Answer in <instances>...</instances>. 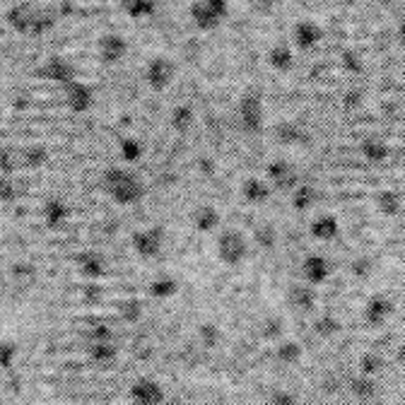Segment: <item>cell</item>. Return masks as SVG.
I'll return each instance as SVG.
<instances>
[{
	"label": "cell",
	"instance_id": "7dc6e473",
	"mask_svg": "<svg viewBox=\"0 0 405 405\" xmlns=\"http://www.w3.org/2000/svg\"><path fill=\"white\" fill-rule=\"evenodd\" d=\"M372 268H374V263L367 259V256H364V259H357V261L352 263V273L357 275V278H369Z\"/></svg>",
	"mask_w": 405,
	"mask_h": 405
},
{
	"label": "cell",
	"instance_id": "cb8c5ba5",
	"mask_svg": "<svg viewBox=\"0 0 405 405\" xmlns=\"http://www.w3.org/2000/svg\"><path fill=\"white\" fill-rule=\"evenodd\" d=\"M169 124L176 133H188L195 124V112L191 104H176L169 114Z\"/></svg>",
	"mask_w": 405,
	"mask_h": 405
},
{
	"label": "cell",
	"instance_id": "74e56055",
	"mask_svg": "<svg viewBox=\"0 0 405 405\" xmlns=\"http://www.w3.org/2000/svg\"><path fill=\"white\" fill-rule=\"evenodd\" d=\"M382 369H384V357H382V355L364 352L360 357V374H364V377H377Z\"/></svg>",
	"mask_w": 405,
	"mask_h": 405
},
{
	"label": "cell",
	"instance_id": "8992f818",
	"mask_svg": "<svg viewBox=\"0 0 405 405\" xmlns=\"http://www.w3.org/2000/svg\"><path fill=\"white\" fill-rule=\"evenodd\" d=\"M176 70H179L176 60L171 56L159 53V56H152L150 60H147L145 80H147V85H150L152 90H164V87H169V85L174 82Z\"/></svg>",
	"mask_w": 405,
	"mask_h": 405
},
{
	"label": "cell",
	"instance_id": "f907efd6",
	"mask_svg": "<svg viewBox=\"0 0 405 405\" xmlns=\"http://www.w3.org/2000/svg\"><path fill=\"white\" fill-rule=\"evenodd\" d=\"M398 32H401V36H403V39H405V17H403V20H401V27H398Z\"/></svg>",
	"mask_w": 405,
	"mask_h": 405
},
{
	"label": "cell",
	"instance_id": "7c38bea8",
	"mask_svg": "<svg viewBox=\"0 0 405 405\" xmlns=\"http://www.w3.org/2000/svg\"><path fill=\"white\" fill-rule=\"evenodd\" d=\"M316 290L309 282H292L287 287V304L299 314H311L316 309Z\"/></svg>",
	"mask_w": 405,
	"mask_h": 405
},
{
	"label": "cell",
	"instance_id": "bcb514c9",
	"mask_svg": "<svg viewBox=\"0 0 405 405\" xmlns=\"http://www.w3.org/2000/svg\"><path fill=\"white\" fill-rule=\"evenodd\" d=\"M87 340L90 342H112L114 340V330L109 326H94L87 330Z\"/></svg>",
	"mask_w": 405,
	"mask_h": 405
},
{
	"label": "cell",
	"instance_id": "83f0119b",
	"mask_svg": "<svg viewBox=\"0 0 405 405\" xmlns=\"http://www.w3.org/2000/svg\"><path fill=\"white\" fill-rule=\"evenodd\" d=\"M254 242L263 251H273L278 247V227L273 222H259L254 227Z\"/></svg>",
	"mask_w": 405,
	"mask_h": 405
},
{
	"label": "cell",
	"instance_id": "5bb4252c",
	"mask_svg": "<svg viewBox=\"0 0 405 405\" xmlns=\"http://www.w3.org/2000/svg\"><path fill=\"white\" fill-rule=\"evenodd\" d=\"M302 278H304V282H309L311 287L323 285V282L330 278V263H328L326 256H321V254L304 256V261H302Z\"/></svg>",
	"mask_w": 405,
	"mask_h": 405
},
{
	"label": "cell",
	"instance_id": "ab89813d",
	"mask_svg": "<svg viewBox=\"0 0 405 405\" xmlns=\"http://www.w3.org/2000/svg\"><path fill=\"white\" fill-rule=\"evenodd\" d=\"M15 357H17V342L5 338L3 345H0V364H3V369H12Z\"/></svg>",
	"mask_w": 405,
	"mask_h": 405
},
{
	"label": "cell",
	"instance_id": "9a60e30c",
	"mask_svg": "<svg viewBox=\"0 0 405 405\" xmlns=\"http://www.w3.org/2000/svg\"><path fill=\"white\" fill-rule=\"evenodd\" d=\"M323 39V27L316 20H299L292 29V41L297 48L302 51H309L314 48L318 41Z\"/></svg>",
	"mask_w": 405,
	"mask_h": 405
},
{
	"label": "cell",
	"instance_id": "e575fe53",
	"mask_svg": "<svg viewBox=\"0 0 405 405\" xmlns=\"http://www.w3.org/2000/svg\"><path fill=\"white\" fill-rule=\"evenodd\" d=\"M302 128H299L297 124H292V121H280L278 126H275V138L280 140V143L285 145H294L302 140Z\"/></svg>",
	"mask_w": 405,
	"mask_h": 405
},
{
	"label": "cell",
	"instance_id": "c3c4849f",
	"mask_svg": "<svg viewBox=\"0 0 405 405\" xmlns=\"http://www.w3.org/2000/svg\"><path fill=\"white\" fill-rule=\"evenodd\" d=\"M360 102H362V94L357 90H352V92H347V94H345V107L352 109V107H357Z\"/></svg>",
	"mask_w": 405,
	"mask_h": 405
},
{
	"label": "cell",
	"instance_id": "d6986e66",
	"mask_svg": "<svg viewBox=\"0 0 405 405\" xmlns=\"http://www.w3.org/2000/svg\"><path fill=\"white\" fill-rule=\"evenodd\" d=\"M75 261H77L80 273L90 280H99L102 275L107 273V259H104L99 251H80Z\"/></svg>",
	"mask_w": 405,
	"mask_h": 405
},
{
	"label": "cell",
	"instance_id": "681fc988",
	"mask_svg": "<svg viewBox=\"0 0 405 405\" xmlns=\"http://www.w3.org/2000/svg\"><path fill=\"white\" fill-rule=\"evenodd\" d=\"M85 297H87V299H102V292H99V287H94V285L85 287Z\"/></svg>",
	"mask_w": 405,
	"mask_h": 405
},
{
	"label": "cell",
	"instance_id": "836d02e7",
	"mask_svg": "<svg viewBox=\"0 0 405 405\" xmlns=\"http://www.w3.org/2000/svg\"><path fill=\"white\" fill-rule=\"evenodd\" d=\"M121 8H124L126 15L140 20V17H147L152 15V12H157V3H152V0H124Z\"/></svg>",
	"mask_w": 405,
	"mask_h": 405
},
{
	"label": "cell",
	"instance_id": "3957f363",
	"mask_svg": "<svg viewBox=\"0 0 405 405\" xmlns=\"http://www.w3.org/2000/svg\"><path fill=\"white\" fill-rule=\"evenodd\" d=\"M237 119L244 133L256 135L263 131V124H266V107H263V94L259 90H247L239 97Z\"/></svg>",
	"mask_w": 405,
	"mask_h": 405
},
{
	"label": "cell",
	"instance_id": "603a6c76",
	"mask_svg": "<svg viewBox=\"0 0 405 405\" xmlns=\"http://www.w3.org/2000/svg\"><path fill=\"white\" fill-rule=\"evenodd\" d=\"M360 150L369 162H384V159L389 157L391 147L384 138H379V135H367V138L360 143Z\"/></svg>",
	"mask_w": 405,
	"mask_h": 405
},
{
	"label": "cell",
	"instance_id": "7a4b0ae2",
	"mask_svg": "<svg viewBox=\"0 0 405 405\" xmlns=\"http://www.w3.org/2000/svg\"><path fill=\"white\" fill-rule=\"evenodd\" d=\"M215 251H217V259L225 266H239V263L249 259V237L237 227H222L217 232V239H215Z\"/></svg>",
	"mask_w": 405,
	"mask_h": 405
},
{
	"label": "cell",
	"instance_id": "277c9868",
	"mask_svg": "<svg viewBox=\"0 0 405 405\" xmlns=\"http://www.w3.org/2000/svg\"><path fill=\"white\" fill-rule=\"evenodd\" d=\"M266 181L273 186V191L292 193L299 186V171L297 164L285 157H275L266 164Z\"/></svg>",
	"mask_w": 405,
	"mask_h": 405
},
{
	"label": "cell",
	"instance_id": "44dd1931",
	"mask_svg": "<svg viewBox=\"0 0 405 405\" xmlns=\"http://www.w3.org/2000/svg\"><path fill=\"white\" fill-rule=\"evenodd\" d=\"M68 215H70V207H68V202L63 198H58V195L46 198L44 205H41V217H44L46 227H60L68 220Z\"/></svg>",
	"mask_w": 405,
	"mask_h": 405
},
{
	"label": "cell",
	"instance_id": "6da1fadb",
	"mask_svg": "<svg viewBox=\"0 0 405 405\" xmlns=\"http://www.w3.org/2000/svg\"><path fill=\"white\" fill-rule=\"evenodd\" d=\"M102 186L109 193V198L119 205H135L145 195V181L138 171L128 167H107L102 174Z\"/></svg>",
	"mask_w": 405,
	"mask_h": 405
},
{
	"label": "cell",
	"instance_id": "b9f144b4",
	"mask_svg": "<svg viewBox=\"0 0 405 405\" xmlns=\"http://www.w3.org/2000/svg\"><path fill=\"white\" fill-rule=\"evenodd\" d=\"M342 68L350 72H362L364 70V58L360 56L357 51H352V48H347V51H342Z\"/></svg>",
	"mask_w": 405,
	"mask_h": 405
},
{
	"label": "cell",
	"instance_id": "ee69618b",
	"mask_svg": "<svg viewBox=\"0 0 405 405\" xmlns=\"http://www.w3.org/2000/svg\"><path fill=\"white\" fill-rule=\"evenodd\" d=\"M17 162H20V155L12 152V147H3V157H0V167H3V176H12Z\"/></svg>",
	"mask_w": 405,
	"mask_h": 405
},
{
	"label": "cell",
	"instance_id": "d590c367",
	"mask_svg": "<svg viewBox=\"0 0 405 405\" xmlns=\"http://www.w3.org/2000/svg\"><path fill=\"white\" fill-rule=\"evenodd\" d=\"M220 340H222V330H220V326H215V323L205 321L198 326V342L202 347H217Z\"/></svg>",
	"mask_w": 405,
	"mask_h": 405
},
{
	"label": "cell",
	"instance_id": "1f68e13d",
	"mask_svg": "<svg viewBox=\"0 0 405 405\" xmlns=\"http://www.w3.org/2000/svg\"><path fill=\"white\" fill-rule=\"evenodd\" d=\"M150 294L157 299H169L174 297L176 290H179V282H176V278H171V275H157L155 280L150 282Z\"/></svg>",
	"mask_w": 405,
	"mask_h": 405
},
{
	"label": "cell",
	"instance_id": "4fadbf2b",
	"mask_svg": "<svg viewBox=\"0 0 405 405\" xmlns=\"http://www.w3.org/2000/svg\"><path fill=\"white\" fill-rule=\"evenodd\" d=\"M34 12L36 3H12L5 10V20L15 32L20 34H32V24H34Z\"/></svg>",
	"mask_w": 405,
	"mask_h": 405
},
{
	"label": "cell",
	"instance_id": "7bdbcfd3",
	"mask_svg": "<svg viewBox=\"0 0 405 405\" xmlns=\"http://www.w3.org/2000/svg\"><path fill=\"white\" fill-rule=\"evenodd\" d=\"M266 405H299V398L292 394V391H285V389H278L268 396Z\"/></svg>",
	"mask_w": 405,
	"mask_h": 405
},
{
	"label": "cell",
	"instance_id": "8d00e7d4",
	"mask_svg": "<svg viewBox=\"0 0 405 405\" xmlns=\"http://www.w3.org/2000/svg\"><path fill=\"white\" fill-rule=\"evenodd\" d=\"M314 330H316V335H321V338H333L340 333V321H338L333 314H323L314 321Z\"/></svg>",
	"mask_w": 405,
	"mask_h": 405
},
{
	"label": "cell",
	"instance_id": "f35d334b",
	"mask_svg": "<svg viewBox=\"0 0 405 405\" xmlns=\"http://www.w3.org/2000/svg\"><path fill=\"white\" fill-rule=\"evenodd\" d=\"M143 314V304L138 302V299H124V302H119V316L124 318L128 323H135Z\"/></svg>",
	"mask_w": 405,
	"mask_h": 405
},
{
	"label": "cell",
	"instance_id": "d4e9b609",
	"mask_svg": "<svg viewBox=\"0 0 405 405\" xmlns=\"http://www.w3.org/2000/svg\"><path fill=\"white\" fill-rule=\"evenodd\" d=\"M316 195H318L316 186H311V183H299V186L290 193V202H292V207L297 212H306V210H311V207H314Z\"/></svg>",
	"mask_w": 405,
	"mask_h": 405
},
{
	"label": "cell",
	"instance_id": "d6a6232c",
	"mask_svg": "<svg viewBox=\"0 0 405 405\" xmlns=\"http://www.w3.org/2000/svg\"><path fill=\"white\" fill-rule=\"evenodd\" d=\"M377 205L379 210H382L384 215H398L403 207V198L398 191H391V188H386V191H382L377 195Z\"/></svg>",
	"mask_w": 405,
	"mask_h": 405
},
{
	"label": "cell",
	"instance_id": "f6af8a7d",
	"mask_svg": "<svg viewBox=\"0 0 405 405\" xmlns=\"http://www.w3.org/2000/svg\"><path fill=\"white\" fill-rule=\"evenodd\" d=\"M0 198H3V202H12L17 198V183L12 176H3L0 179Z\"/></svg>",
	"mask_w": 405,
	"mask_h": 405
},
{
	"label": "cell",
	"instance_id": "e0dca14e",
	"mask_svg": "<svg viewBox=\"0 0 405 405\" xmlns=\"http://www.w3.org/2000/svg\"><path fill=\"white\" fill-rule=\"evenodd\" d=\"M391 314H394V302L389 297H384V294H374L369 302L364 304V321L374 328L384 326Z\"/></svg>",
	"mask_w": 405,
	"mask_h": 405
},
{
	"label": "cell",
	"instance_id": "484cf974",
	"mask_svg": "<svg viewBox=\"0 0 405 405\" xmlns=\"http://www.w3.org/2000/svg\"><path fill=\"white\" fill-rule=\"evenodd\" d=\"M350 394H352L357 401H372L374 396H377L379 386L374 382V377H364V374H360V377H352L347 384Z\"/></svg>",
	"mask_w": 405,
	"mask_h": 405
},
{
	"label": "cell",
	"instance_id": "ac0fdd59",
	"mask_svg": "<svg viewBox=\"0 0 405 405\" xmlns=\"http://www.w3.org/2000/svg\"><path fill=\"white\" fill-rule=\"evenodd\" d=\"M309 232H311V237L318 239V242H333V239L340 234V222H338L335 215L321 212V215H316V217L311 220Z\"/></svg>",
	"mask_w": 405,
	"mask_h": 405
},
{
	"label": "cell",
	"instance_id": "8fae6325",
	"mask_svg": "<svg viewBox=\"0 0 405 405\" xmlns=\"http://www.w3.org/2000/svg\"><path fill=\"white\" fill-rule=\"evenodd\" d=\"M97 53H99L102 63H107V65L119 63V60H124L128 53V39L119 32L102 34L99 41H97Z\"/></svg>",
	"mask_w": 405,
	"mask_h": 405
},
{
	"label": "cell",
	"instance_id": "5b68a950",
	"mask_svg": "<svg viewBox=\"0 0 405 405\" xmlns=\"http://www.w3.org/2000/svg\"><path fill=\"white\" fill-rule=\"evenodd\" d=\"M230 12L227 0H195L188 5V15L200 29H215Z\"/></svg>",
	"mask_w": 405,
	"mask_h": 405
},
{
	"label": "cell",
	"instance_id": "9c48e42d",
	"mask_svg": "<svg viewBox=\"0 0 405 405\" xmlns=\"http://www.w3.org/2000/svg\"><path fill=\"white\" fill-rule=\"evenodd\" d=\"M36 75L44 77V80H51V82H58L65 87L68 82L77 80V68L65 56H48L44 63L36 68Z\"/></svg>",
	"mask_w": 405,
	"mask_h": 405
},
{
	"label": "cell",
	"instance_id": "7402d4cb",
	"mask_svg": "<svg viewBox=\"0 0 405 405\" xmlns=\"http://www.w3.org/2000/svg\"><path fill=\"white\" fill-rule=\"evenodd\" d=\"M268 63L280 72H287L294 65V51L290 41H275L268 48Z\"/></svg>",
	"mask_w": 405,
	"mask_h": 405
},
{
	"label": "cell",
	"instance_id": "4316f807",
	"mask_svg": "<svg viewBox=\"0 0 405 405\" xmlns=\"http://www.w3.org/2000/svg\"><path fill=\"white\" fill-rule=\"evenodd\" d=\"M119 155L124 157V162L128 164L138 162V159H143L145 155V143L140 138H135V135H124V138L119 140Z\"/></svg>",
	"mask_w": 405,
	"mask_h": 405
},
{
	"label": "cell",
	"instance_id": "30bf717a",
	"mask_svg": "<svg viewBox=\"0 0 405 405\" xmlns=\"http://www.w3.org/2000/svg\"><path fill=\"white\" fill-rule=\"evenodd\" d=\"M63 99L70 112L85 114L94 107V90L85 80H72V82H68L63 87Z\"/></svg>",
	"mask_w": 405,
	"mask_h": 405
},
{
	"label": "cell",
	"instance_id": "2e32d148",
	"mask_svg": "<svg viewBox=\"0 0 405 405\" xmlns=\"http://www.w3.org/2000/svg\"><path fill=\"white\" fill-rule=\"evenodd\" d=\"M191 225L195 232H200V234H210V232H220L222 230V217H220V210L215 205H207V202H202V205H195L193 212H191Z\"/></svg>",
	"mask_w": 405,
	"mask_h": 405
},
{
	"label": "cell",
	"instance_id": "52a82bcc",
	"mask_svg": "<svg viewBox=\"0 0 405 405\" xmlns=\"http://www.w3.org/2000/svg\"><path fill=\"white\" fill-rule=\"evenodd\" d=\"M131 244L133 249L138 251V256H143V259H155L164 249V230L159 225L143 227V230L133 232Z\"/></svg>",
	"mask_w": 405,
	"mask_h": 405
},
{
	"label": "cell",
	"instance_id": "ffe728a7",
	"mask_svg": "<svg viewBox=\"0 0 405 405\" xmlns=\"http://www.w3.org/2000/svg\"><path fill=\"white\" fill-rule=\"evenodd\" d=\"M270 193H273V186H270L266 179H261V176H247L242 183V195L251 205L266 202L270 198Z\"/></svg>",
	"mask_w": 405,
	"mask_h": 405
},
{
	"label": "cell",
	"instance_id": "ba28073f",
	"mask_svg": "<svg viewBox=\"0 0 405 405\" xmlns=\"http://www.w3.org/2000/svg\"><path fill=\"white\" fill-rule=\"evenodd\" d=\"M131 405H164L167 396H164V389L157 379L152 377H138L131 384Z\"/></svg>",
	"mask_w": 405,
	"mask_h": 405
},
{
	"label": "cell",
	"instance_id": "f1b7e54d",
	"mask_svg": "<svg viewBox=\"0 0 405 405\" xmlns=\"http://www.w3.org/2000/svg\"><path fill=\"white\" fill-rule=\"evenodd\" d=\"M87 352L94 364H112V362L119 357V347H116L114 340L112 342H90Z\"/></svg>",
	"mask_w": 405,
	"mask_h": 405
},
{
	"label": "cell",
	"instance_id": "f546056e",
	"mask_svg": "<svg viewBox=\"0 0 405 405\" xmlns=\"http://www.w3.org/2000/svg\"><path fill=\"white\" fill-rule=\"evenodd\" d=\"M302 352L304 350L297 340H282V342H278V347H275V360H278L280 364L292 367L302 360Z\"/></svg>",
	"mask_w": 405,
	"mask_h": 405
},
{
	"label": "cell",
	"instance_id": "4dcf8cb0",
	"mask_svg": "<svg viewBox=\"0 0 405 405\" xmlns=\"http://www.w3.org/2000/svg\"><path fill=\"white\" fill-rule=\"evenodd\" d=\"M46 159H48V147L41 145V143L27 145V147H22V150H20V162L24 164V167H29V169L41 167Z\"/></svg>",
	"mask_w": 405,
	"mask_h": 405
},
{
	"label": "cell",
	"instance_id": "60d3db41",
	"mask_svg": "<svg viewBox=\"0 0 405 405\" xmlns=\"http://www.w3.org/2000/svg\"><path fill=\"white\" fill-rule=\"evenodd\" d=\"M282 330H285V321H282L280 316H268L266 321H263V335H266L268 340H278Z\"/></svg>",
	"mask_w": 405,
	"mask_h": 405
}]
</instances>
